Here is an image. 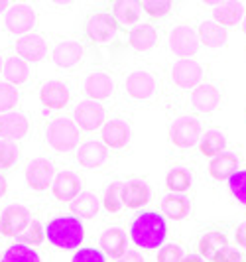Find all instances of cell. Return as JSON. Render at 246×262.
I'll return each instance as SVG.
<instances>
[{
    "mask_svg": "<svg viewBox=\"0 0 246 262\" xmlns=\"http://www.w3.org/2000/svg\"><path fill=\"white\" fill-rule=\"evenodd\" d=\"M166 235H168L166 219L160 213H154V211L140 213L132 221V225H130V238L134 241V245L138 249H144V250L158 249V247L164 245Z\"/></svg>",
    "mask_w": 246,
    "mask_h": 262,
    "instance_id": "cell-1",
    "label": "cell"
},
{
    "mask_svg": "<svg viewBox=\"0 0 246 262\" xmlns=\"http://www.w3.org/2000/svg\"><path fill=\"white\" fill-rule=\"evenodd\" d=\"M43 142L55 154L77 152L81 146V130L71 117H55L43 130Z\"/></svg>",
    "mask_w": 246,
    "mask_h": 262,
    "instance_id": "cell-2",
    "label": "cell"
},
{
    "mask_svg": "<svg viewBox=\"0 0 246 262\" xmlns=\"http://www.w3.org/2000/svg\"><path fill=\"white\" fill-rule=\"evenodd\" d=\"M46 236L53 247L61 250L79 249L83 238H85V229L83 223L73 215H59L53 217L46 227Z\"/></svg>",
    "mask_w": 246,
    "mask_h": 262,
    "instance_id": "cell-3",
    "label": "cell"
},
{
    "mask_svg": "<svg viewBox=\"0 0 246 262\" xmlns=\"http://www.w3.org/2000/svg\"><path fill=\"white\" fill-rule=\"evenodd\" d=\"M124 97H128L132 103H150L158 95V79L155 73L150 69H132L124 77Z\"/></svg>",
    "mask_w": 246,
    "mask_h": 262,
    "instance_id": "cell-4",
    "label": "cell"
},
{
    "mask_svg": "<svg viewBox=\"0 0 246 262\" xmlns=\"http://www.w3.org/2000/svg\"><path fill=\"white\" fill-rule=\"evenodd\" d=\"M36 24H38V12L32 4H26V2L10 4V8L2 14V28L16 38L32 34Z\"/></svg>",
    "mask_w": 246,
    "mask_h": 262,
    "instance_id": "cell-5",
    "label": "cell"
},
{
    "mask_svg": "<svg viewBox=\"0 0 246 262\" xmlns=\"http://www.w3.org/2000/svg\"><path fill=\"white\" fill-rule=\"evenodd\" d=\"M81 91L89 101H97V103L110 101L117 93V81L108 69H103V67L91 69L83 75Z\"/></svg>",
    "mask_w": 246,
    "mask_h": 262,
    "instance_id": "cell-6",
    "label": "cell"
},
{
    "mask_svg": "<svg viewBox=\"0 0 246 262\" xmlns=\"http://www.w3.org/2000/svg\"><path fill=\"white\" fill-rule=\"evenodd\" d=\"M85 59V43L81 38H57L52 48V63L61 71H73Z\"/></svg>",
    "mask_w": 246,
    "mask_h": 262,
    "instance_id": "cell-7",
    "label": "cell"
},
{
    "mask_svg": "<svg viewBox=\"0 0 246 262\" xmlns=\"http://www.w3.org/2000/svg\"><path fill=\"white\" fill-rule=\"evenodd\" d=\"M201 140V120L191 115H183L171 120L169 124V142L180 148V150H187L193 148L197 142Z\"/></svg>",
    "mask_w": 246,
    "mask_h": 262,
    "instance_id": "cell-8",
    "label": "cell"
},
{
    "mask_svg": "<svg viewBox=\"0 0 246 262\" xmlns=\"http://www.w3.org/2000/svg\"><path fill=\"white\" fill-rule=\"evenodd\" d=\"M122 28L118 26V22L110 16L108 12H95L89 16L87 24H85V32H87V38L95 41V43H101V46H108L118 38Z\"/></svg>",
    "mask_w": 246,
    "mask_h": 262,
    "instance_id": "cell-9",
    "label": "cell"
},
{
    "mask_svg": "<svg viewBox=\"0 0 246 262\" xmlns=\"http://www.w3.org/2000/svg\"><path fill=\"white\" fill-rule=\"evenodd\" d=\"M73 120L81 132H97L101 130L106 122V108L103 103L97 101H79L73 111Z\"/></svg>",
    "mask_w": 246,
    "mask_h": 262,
    "instance_id": "cell-10",
    "label": "cell"
},
{
    "mask_svg": "<svg viewBox=\"0 0 246 262\" xmlns=\"http://www.w3.org/2000/svg\"><path fill=\"white\" fill-rule=\"evenodd\" d=\"M24 178L32 191H48L55 180V164L48 158H34L24 166Z\"/></svg>",
    "mask_w": 246,
    "mask_h": 262,
    "instance_id": "cell-11",
    "label": "cell"
},
{
    "mask_svg": "<svg viewBox=\"0 0 246 262\" xmlns=\"http://www.w3.org/2000/svg\"><path fill=\"white\" fill-rule=\"evenodd\" d=\"M75 160L79 166L87 170H106L113 164V152L97 140H87L77 148Z\"/></svg>",
    "mask_w": 246,
    "mask_h": 262,
    "instance_id": "cell-12",
    "label": "cell"
},
{
    "mask_svg": "<svg viewBox=\"0 0 246 262\" xmlns=\"http://www.w3.org/2000/svg\"><path fill=\"white\" fill-rule=\"evenodd\" d=\"M205 77V67L197 59H180L169 69V79L177 89H195L201 85V79Z\"/></svg>",
    "mask_w": 246,
    "mask_h": 262,
    "instance_id": "cell-13",
    "label": "cell"
},
{
    "mask_svg": "<svg viewBox=\"0 0 246 262\" xmlns=\"http://www.w3.org/2000/svg\"><path fill=\"white\" fill-rule=\"evenodd\" d=\"M201 48L199 36L191 26L180 24L169 32V50L182 59H191Z\"/></svg>",
    "mask_w": 246,
    "mask_h": 262,
    "instance_id": "cell-14",
    "label": "cell"
},
{
    "mask_svg": "<svg viewBox=\"0 0 246 262\" xmlns=\"http://www.w3.org/2000/svg\"><path fill=\"white\" fill-rule=\"evenodd\" d=\"M101 138H103V144L113 152H120V150H126L132 140V126L126 118H110L104 122V126L101 128Z\"/></svg>",
    "mask_w": 246,
    "mask_h": 262,
    "instance_id": "cell-15",
    "label": "cell"
},
{
    "mask_svg": "<svg viewBox=\"0 0 246 262\" xmlns=\"http://www.w3.org/2000/svg\"><path fill=\"white\" fill-rule=\"evenodd\" d=\"M14 53L18 57H22L26 63H39L50 53V41L46 39V36L32 32V34H26V36L16 39Z\"/></svg>",
    "mask_w": 246,
    "mask_h": 262,
    "instance_id": "cell-16",
    "label": "cell"
},
{
    "mask_svg": "<svg viewBox=\"0 0 246 262\" xmlns=\"http://www.w3.org/2000/svg\"><path fill=\"white\" fill-rule=\"evenodd\" d=\"M39 103L50 111H61L71 101V87L61 79H48L39 85Z\"/></svg>",
    "mask_w": 246,
    "mask_h": 262,
    "instance_id": "cell-17",
    "label": "cell"
},
{
    "mask_svg": "<svg viewBox=\"0 0 246 262\" xmlns=\"http://www.w3.org/2000/svg\"><path fill=\"white\" fill-rule=\"evenodd\" d=\"M32 211L24 205H8L0 217V233L4 236H20L32 223Z\"/></svg>",
    "mask_w": 246,
    "mask_h": 262,
    "instance_id": "cell-18",
    "label": "cell"
},
{
    "mask_svg": "<svg viewBox=\"0 0 246 262\" xmlns=\"http://www.w3.org/2000/svg\"><path fill=\"white\" fill-rule=\"evenodd\" d=\"M222 101V89L217 83H201L199 87H195L189 97L191 108L199 115H209L215 108H219Z\"/></svg>",
    "mask_w": 246,
    "mask_h": 262,
    "instance_id": "cell-19",
    "label": "cell"
},
{
    "mask_svg": "<svg viewBox=\"0 0 246 262\" xmlns=\"http://www.w3.org/2000/svg\"><path fill=\"white\" fill-rule=\"evenodd\" d=\"M160 41V30L154 22H140L138 26L128 30V46L138 53L154 50Z\"/></svg>",
    "mask_w": 246,
    "mask_h": 262,
    "instance_id": "cell-20",
    "label": "cell"
},
{
    "mask_svg": "<svg viewBox=\"0 0 246 262\" xmlns=\"http://www.w3.org/2000/svg\"><path fill=\"white\" fill-rule=\"evenodd\" d=\"M83 189V178L71 170H63L55 173L52 184V193L57 201H73Z\"/></svg>",
    "mask_w": 246,
    "mask_h": 262,
    "instance_id": "cell-21",
    "label": "cell"
},
{
    "mask_svg": "<svg viewBox=\"0 0 246 262\" xmlns=\"http://www.w3.org/2000/svg\"><path fill=\"white\" fill-rule=\"evenodd\" d=\"M2 75H4V81L10 83L12 87H24V85H30L32 81V69H30V63H26L22 57H18L16 53H8L4 57V66H2Z\"/></svg>",
    "mask_w": 246,
    "mask_h": 262,
    "instance_id": "cell-22",
    "label": "cell"
},
{
    "mask_svg": "<svg viewBox=\"0 0 246 262\" xmlns=\"http://www.w3.org/2000/svg\"><path fill=\"white\" fill-rule=\"evenodd\" d=\"M30 132V120L24 113H6L0 115V140H12L18 142Z\"/></svg>",
    "mask_w": 246,
    "mask_h": 262,
    "instance_id": "cell-23",
    "label": "cell"
},
{
    "mask_svg": "<svg viewBox=\"0 0 246 262\" xmlns=\"http://www.w3.org/2000/svg\"><path fill=\"white\" fill-rule=\"evenodd\" d=\"M108 14L118 22V26H138L142 22V6L140 2H113L108 4Z\"/></svg>",
    "mask_w": 246,
    "mask_h": 262,
    "instance_id": "cell-24",
    "label": "cell"
},
{
    "mask_svg": "<svg viewBox=\"0 0 246 262\" xmlns=\"http://www.w3.org/2000/svg\"><path fill=\"white\" fill-rule=\"evenodd\" d=\"M99 245L101 249L110 256V258H120L126 249H128V238H126V233L118 227H110V229H104L101 236H99Z\"/></svg>",
    "mask_w": 246,
    "mask_h": 262,
    "instance_id": "cell-25",
    "label": "cell"
},
{
    "mask_svg": "<svg viewBox=\"0 0 246 262\" xmlns=\"http://www.w3.org/2000/svg\"><path fill=\"white\" fill-rule=\"evenodd\" d=\"M150 201V185L146 180H130L122 187V203L128 209H138Z\"/></svg>",
    "mask_w": 246,
    "mask_h": 262,
    "instance_id": "cell-26",
    "label": "cell"
},
{
    "mask_svg": "<svg viewBox=\"0 0 246 262\" xmlns=\"http://www.w3.org/2000/svg\"><path fill=\"white\" fill-rule=\"evenodd\" d=\"M236 171H238V156L234 152H220L209 164V176L217 182L229 180Z\"/></svg>",
    "mask_w": 246,
    "mask_h": 262,
    "instance_id": "cell-27",
    "label": "cell"
},
{
    "mask_svg": "<svg viewBox=\"0 0 246 262\" xmlns=\"http://www.w3.org/2000/svg\"><path fill=\"white\" fill-rule=\"evenodd\" d=\"M211 6H213L215 22L222 28L236 26L244 16V6L240 2H220V4H211Z\"/></svg>",
    "mask_w": 246,
    "mask_h": 262,
    "instance_id": "cell-28",
    "label": "cell"
},
{
    "mask_svg": "<svg viewBox=\"0 0 246 262\" xmlns=\"http://www.w3.org/2000/svg\"><path fill=\"white\" fill-rule=\"evenodd\" d=\"M99 207H101V201L91 191H81L69 203V209L73 213V217H77V219H93L99 213Z\"/></svg>",
    "mask_w": 246,
    "mask_h": 262,
    "instance_id": "cell-29",
    "label": "cell"
},
{
    "mask_svg": "<svg viewBox=\"0 0 246 262\" xmlns=\"http://www.w3.org/2000/svg\"><path fill=\"white\" fill-rule=\"evenodd\" d=\"M199 41L207 48H222L227 43V28L217 24L215 20H205L199 24Z\"/></svg>",
    "mask_w": 246,
    "mask_h": 262,
    "instance_id": "cell-30",
    "label": "cell"
},
{
    "mask_svg": "<svg viewBox=\"0 0 246 262\" xmlns=\"http://www.w3.org/2000/svg\"><path fill=\"white\" fill-rule=\"evenodd\" d=\"M162 213L169 219H185L191 213V201L180 193H169L162 199Z\"/></svg>",
    "mask_w": 246,
    "mask_h": 262,
    "instance_id": "cell-31",
    "label": "cell"
},
{
    "mask_svg": "<svg viewBox=\"0 0 246 262\" xmlns=\"http://www.w3.org/2000/svg\"><path fill=\"white\" fill-rule=\"evenodd\" d=\"M225 247H229V241H227V235L222 231H207V233H203V236L199 238L201 258H209L211 260Z\"/></svg>",
    "mask_w": 246,
    "mask_h": 262,
    "instance_id": "cell-32",
    "label": "cell"
},
{
    "mask_svg": "<svg viewBox=\"0 0 246 262\" xmlns=\"http://www.w3.org/2000/svg\"><path fill=\"white\" fill-rule=\"evenodd\" d=\"M227 148V138L220 130H207L199 140V150L203 156H219Z\"/></svg>",
    "mask_w": 246,
    "mask_h": 262,
    "instance_id": "cell-33",
    "label": "cell"
},
{
    "mask_svg": "<svg viewBox=\"0 0 246 262\" xmlns=\"http://www.w3.org/2000/svg\"><path fill=\"white\" fill-rule=\"evenodd\" d=\"M0 262H41L36 249L28 247L24 243H14L4 250Z\"/></svg>",
    "mask_w": 246,
    "mask_h": 262,
    "instance_id": "cell-34",
    "label": "cell"
},
{
    "mask_svg": "<svg viewBox=\"0 0 246 262\" xmlns=\"http://www.w3.org/2000/svg\"><path fill=\"white\" fill-rule=\"evenodd\" d=\"M191 182H193V178L187 168H171L166 176V187L171 193H180V195L191 187Z\"/></svg>",
    "mask_w": 246,
    "mask_h": 262,
    "instance_id": "cell-35",
    "label": "cell"
},
{
    "mask_svg": "<svg viewBox=\"0 0 246 262\" xmlns=\"http://www.w3.org/2000/svg\"><path fill=\"white\" fill-rule=\"evenodd\" d=\"M20 162V146L12 140H0V171L12 170Z\"/></svg>",
    "mask_w": 246,
    "mask_h": 262,
    "instance_id": "cell-36",
    "label": "cell"
},
{
    "mask_svg": "<svg viewBox=\"0 0 246 262\" xmlns=\"http://www.w3.org/2000/svg\"><path fill=\"white\" fill-rule=\"evenodd\" d=\"M122 187H124V182H113V184H108V187H106L103 197V205L108 213H120V211L124 209Z\"/></svg>",
    "mask_w": 246,
    "mask_h": 262,
    "instance_id": "cell-37",
    "label": "cell"
},
{
    "mask_svg": "<svg viewBox=\"0 0 246 262\" xmlns=\"http://www.w3.org/2000/svg\"><path fill=\"white\" fill-rule=\"evenodd\" d=\"M20 105V89L12 87L6 81H0V115L12 113Z\"/></svg>",
    "mask_w": 246,
    "mask_h": 262,
    "instance_id": "cell-38",
    "label": "cell"
},
{
    "mask_svg": "<svg viewBox=\"0 0 246 262\" xmlns=\"http://www.w3.org/2000/svg\"><path fill=\"white\" fill-rule=\"evenodd\" d=\"M20 241H24V245L28 247H36V245H41L43 243V238H46V229L39 225V221H32L30 227H28L26 231L22 233V235L18 236Z\"/></svg>",
    "mask_w": 246,
    "mask_h": 262,
    "instance_id": "cell-39",
    "label": "cell"
},
{
    "mask_svg": "<svg viewBox=\"0 0 246 262\" xmlns=\"http://www.w3.org/2000/svg\"><path fill=\"white\" fill-rule=\"evenodd\" d=\"M229 189L240 203L246 205V170H238L229 178Z\"/></svg>",
    "mask_w": 246,
    "mask_h": 262,
    "instance_id": "cell-40",
    "label": "cell"
},
{
    "mask_svg": "<svg viewBox=\"0 0 246 262\" xmlns=\"http://www.w3.org/2000/svg\"><path fill=\"white\" fill-rule=\"evenodd\" d=\"M140 6H142V10L146 14H150L152 18H162V16H166L168 12H171V8H173V2H168V0H144L140 2Z\"/></svg>",
    "mask_w": 246,
    "mask_h": 262,
    "instance_id": "cell-41",
    "label": "cell"
},
{
    "mask_svg": "<svg viewBox=\"0 0 246 262\" xmlns=\"http://www.w3.org/2000/svg\"><path fill=\"white\" fill-rule=\"evenodd\" d=\"M183 247L182 245H166L164 249L158 252V262H182L183 260Z\"/></svg>",
    "mask_w": 246,
    "mask_h": 262,
    "instance_id": "cell-42",
    "label": "cell"
},
{
    "mask_svg": "<svg viewBox=\"0 0 246 262\" xmlns=\"http://www.w3.org/2000/svg\"><path fill=\"white\" fill-rule=\"evenodd\" d=\"M71 262H106V260H104V254L99 249H95V247H83V249H79L73 254Z\"/></svg>",
    "mask_w": 246,
    "mask_h": 262,
    "instance_id": "cell-43",
    "label": "cell"
},
{
    "mask_svg": "<svg viewBox=\"0 0 246 262\" xmlns=\"http://www.w3.org/2000/svg\"><path fill=\"white\" fill-rule=\"evenodd\" d=\"M211 262H242V256H240V252L233 247H225L222 250H219Z\"/></svg>",
    "mask_w": 246,
    "mask_h": 262,
    "instance_id": "cell-44",
    "label": "cell"
},
{
    "mask_svg": "<svg viewBox=\"0 0 246 262\" xmlns=\"http://www.w3.org/2000/svg\"><path fill=\"white\" fill-rule=\"evenodd\" d=\"M117 262H146V258L142 256V252H138V250H126Z\"/></svg>",
    "mask_w": 246,
    "mask_h": 262,
    "instance_id": "cell-45",
    "label": "cell"
},
{
    "mask_svg": "<svg viewBox=\"0 0 246 262\" xmlns=\"http://www.w3.org/2000/svg\"><path fill=\"white\" fill-rule=\"evenodd\" d=\"M234 238H236V243L242 247V249H246V221L244 223H240L238 227H236V233H234Z\"/></svg>",
    "mask_w": 246,
    "mask_h": 262,
    "instance_id": "cell-46",
    "label": "cell"
},
{
    "mask_svg": "<svg viewBox=\"0 0 246 262\" xmlns=\"http://www.w3.org/2000/svg\"><path fill=\"white\" fill-rule=\"evenodd\" d=\"M6 189H8V182H6V176H4L2 171H0V197H4Z\"/></svg>",
    "mask_w": 246,
    "mask_h": 262,
    "instance_id": "cell-47",
    "label": "cell"
},
{
    "mask_svg": "<svg viewBox=\"0 0 246 262\" xmlns=\"http://www.w3.org/2000/svg\"><path fill=\"white\" fill-rule=\"evenodd\" d=\"M182 262H203V258L199 254H189V256H183Z\"/></svg>",
    "mask_w": 246,
    "mask_h": 262,
    "instance_id": "cell-48",
    "label": "cell"
},
{
    "mask_svg": "<svg viewBox=\"0 0 246 262\" xmlns=\"http://www.w3.org/2000/svg\"><path fill=\"white\" fill-rule=\"evenodd\" d=\"M8 8H10V2H6V0H2V2H0V14H4V12H6V10H8Z\"/></svg>",
    "mask_w": 246,
    "mask_h": 262,
    "instance_id": "cell-49",
    "label": "cell"
},
{
    "mask_svg": "<svg viewBox=\"0 0 246 262\" xmlns=\"http://www.w3.org/2000/svg\"><path fill=\"white\" fill-rule=\"evenodd\" d=\"M242 32H244V36H246V16L242 18Z\"/></svg>",
    "mask_w": 246,
    "mask_h": 262,
    "instance_id": "cell-50",
    "label": "cell"
},
{
    "mask_svg": "<svg viewBox=\"0 0 246 262\" xmlns=\"http://www.w3.org/2000/svg\"><path fill=\"white\" fill-rule=\"evenodd\" d=\"M2 66H4V57L0 55V73H2Z\"/></svg>",
    "mask_w": 246,
    "mask_h": 262,
    "instance_id": "cell-51",
    "label": "cell"
}]
</instances>
